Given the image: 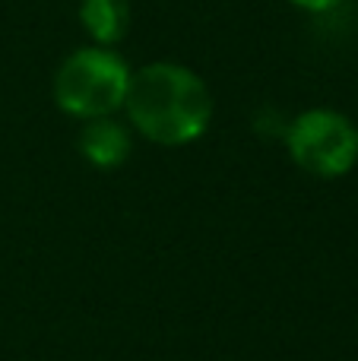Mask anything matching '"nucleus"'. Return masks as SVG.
Returning a JSON list of instances; mask_svg holds the SVG:
<instances>
[{
  "label": "nucleus",
  "mask_w": 358,
  "mask_h": 361,
  "mask_svg": "<svg viewBox=\"0 0 358 361\" xmlns=\"http://www.w3.org/2000/svg\"><path fill=\"white\" fill-rule=\"evenodd\" d=\"M127 127L165 149L190 146L213 124V92L194 67L152 61L130 73L124 99Z\"/></svg>",
  "instance_id": "obj_1"
},
{
  "label": "nucleus",
  "mask_w": 358,
  "mask_h": 361,
  "mask_svg": "<svg viewBox=\"0 0 358 361\" xmlns=\"http://www.w3.org/2000/svg\"><path fill=\"white\" fill-rule=\"evenodd\" d=\"M130 73V63L114 48L82 44V48L70 51L61 61V67L54 70L51 95L67 118H114V111H124Z\"/></svg>",
  "instance_id": "obj_2"
},
{
  "label": "nucleus",
  "mask_w": 358,
  "mask_h": 361,
  "mask_svg": "<svg viewBox=\"0 0 358 361\" xmlns=\"http://www.w3.org/2000/svg\"><path fill=\"white\" fill-rule=\"evenodd\" d=\"M289 159L311 178L336 180L358 165V124L336 108L298 111L285 127Z\"/></svg>",
  "instance_id": "obj_3"
},
{
  "label": "nucleus",
  "mask_w": 358,
  "mask_h": 361,
  "mask_svg": "<svg viewBox=\"0 0 358 361\" xmlns=\"http://www.w3.org/2000/svg\"><path fill=\"white\" fill-rule=\"evenodd\" d=\"M76 149L92 169L111 171L130 159L133 152V130L127 127V121L118 118H95L82 121L80 137H76Z\"/></svg>",
  "instance_id": "obj_4"
},
{
  "label": "nucleus",
  "mask_w": 358,
  "mask_h": 361,
  "mask_svg": "<svg viewBox=\"0 0 358 361\" xmlns=\"http://www.w3.org/2000/svg\"><path fill=\"white\" fill-rule=\"evenodd\" d=\"M80 23L89 35V44L114 48L130 32V4L127 0H82Z\"/></svg>",
  "instance_id": "obj_5"
},
{
  "label": "nucleus",
  "mask_w": 358,
  "mask_h": 361,
  "mask_svg": "<svg viewBox=\"0 0 358 361\" xmlns=\"http://www.w3.org/2000/svg\"><path fill=\"white\" fill-rule=\"evenodd\" d=\"M289 4L302 13H314V16H321V13H333L336 6H342L346 0H289Z\"/></svg>",
  "instance_id": "obj_6"
}]
</instances>
